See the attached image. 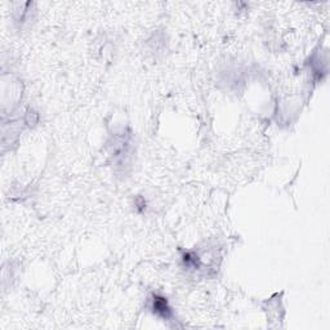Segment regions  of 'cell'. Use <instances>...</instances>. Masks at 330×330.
Instances as JSON below:
<instances>
[{"label":"cell","instance_id":"cell-1","mask_svg":"<svg viewBox=\"0 0 330 330\" xmlns=\"http://www.w3.org/2000/svg\"><path fill=\"white\" fill-rule=\"evenodd\" d=\"M152 309L153 313H156L157 316L162 318H169L172 315V309L169 307L167 299L162 297H155L152 302Z\"/></svg>","mask_w":330,"mask_h":330}]
</instances>
